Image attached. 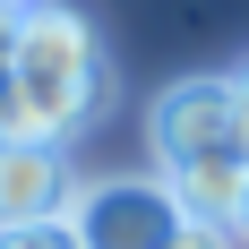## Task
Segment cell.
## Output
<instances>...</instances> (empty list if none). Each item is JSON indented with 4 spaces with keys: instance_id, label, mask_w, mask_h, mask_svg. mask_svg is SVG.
<instances>
[{
    "instance_id": "10",
    "label": "cell",
    "mask_w": 249,
    "mask_h": 249,
    "mask_svg": "<svg viewBox=\"0 0 249 249\" xmlns=\"http://www.w3.org/2000/svg\"><path fill=\"white\" fill-rule=\"evenodd\" d=\"M0 103H9V86H0Z\"/></svg>"
},
{
    "instance_id": "7",
    "label": "cell",
    "mask_w": 249,
    "mask_h": 249,
    "mask_svg": "<svg viewBox=\"0 0 249 249\" xmlns=\"http://www.w3.org/2000/svg\"><path fill=\"white\" fill-rule=\"evenodd\" d=\"M172 249H241V232H215V224H189Z\"/></svg>"
},
{
    "instance_id": "9",
    "label": "cell",
    "mask_w": 249,
    "mask_h": 249,
    "mask_svg": "<svg viewBox=\"0 0 249 249\" xmlns=\"http://www.w3.org/2000/svg\"><path fill=\"white\" fill-rule=\"evenodd\" d=\"M241 241H249V198H241Z\"/></svg>"
},
{
    "instance_id": "4",
    "label": "cell",
    "mask_w": 249,
    "mask_h": 249,
    "mask_svg": "<svg viewBox=\"0 0 249 249\" xmlns=\"http://www.w3.org/2000/svg\"><path fill=\"white\" fill-rule=\"evenodd\" d=\"M77 198L60 146H0V232H43Z\"/></svg>"
},
{
    "instance_id": "8",
    "label": "cell",
    "mask_w": 249,
    "mask_h": 249,
    "mask_svg": "<svg viewBox=\"0 0 249 249\" xmlns=\"http://www.w3.org/2000/svg\"><path fill=\"white\" fill-rule=\"evenodd\" d=\"M232 103H241V146H249V60L232 69Z\"/></svg>"
},
{
    "instance_id": "6",
    "label": "cell",
    "mask_w": 249,
    "mask_h": 249,
    "mask_svg": "<svg viewBox=\"0 0 249 249\" xmlns=\"http://www.w3.org/2000/svg\"><path fill=\"white\" fill-rule=\"evenodd\" d=\"M0 249H77L69 224H43V232H0Z\"/></svg>"
},
{
    "instance_id": "1",
    "label": "cell",
    "mask_w": 249,
    "mask_h": 249,
    "mask_svg": "<svg viewBox=\"0 0 249 249\" xmlns=\"http://www.w3.org/2000/svg\"><path fill=\"white\" fill-rule=\"evenodd\" d=\"M112 103V52L69 0H26L18 26V69L0 103V146H60L69 129L103 121Z\"/></svg>"
},
{
    "instance_id": "2",
    "label": "cell",
    "mask_w": 249,
    "mask_h": 249,
    "mask_svg": "<svg viewBox=\"0 0 249 249\" xmlns=\"http://www.w3.org/2000/svg\"><path fill=\"white\" fill-rule=\"evenodd\" d=\"M146 146H155V163H163V172H198V163H249L232 77H172V86L146 103Z\"/></svg>"
},
{
    "instance_id": "3",
    "label": "cell",
    "mask_w": 249,
    "mask_h": 249,
    "mask_svg": "<svg viewBox=\"0 0 249 249\" xmlns=\"http://www.w3.org/2000/svg\"><path fill=\"white\" fill-rule=\"evenodd\" d=\"M60 224L77 232V249H172L189 215L163 172H121V180H77Z\"/></svg>"
},
{
    "instance_id": "5",
    "label": "cell",
    "mask_w": 249,
    "mask_h": 249,
    "mask_svg": "<svg viewBox=\"0 0 249 249\" xmlns=\"http://www.w3.org/2000/svg\"><path fill=\"white\" fill-rule=\"evenodd\" d=\"M18 26H26V0H0V86L18 69Z\"/></svg>"
}]
</instances>
